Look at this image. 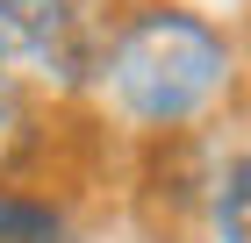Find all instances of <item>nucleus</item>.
<instances>
[{
    "label": "nucleus",
    "instance_id": "obj_3",
    "mask_svg": "<svg viewBox=\"0 0 251 243\" xmlns=\"http://www.w3.org/2000/svg\"><path fill=\"white\" fill-rule=\"evenodd\" d=\"M215 215H223V236H230V243H251V157L223 172V186H215Z\"/></svg>",
    "mask_w": 251,
    "mask_h": 243
},
{
    "label": "nucleus",
    "instance_id": "obj_5",
    "mask_svg": "<svg viewBox=\"0 0 251 243\" xmlns=\"http://www.w3.org/2000/svg\"><path fill=\"white\" fill-rule=\"evenodd\" d=\"M7 57V50H0ZM15 114H22V93H15V79H7V65H0V136L15 129Z\"/></svg>",
    "mask_w": 251,
    "mask_h": 243
},
{
    "label": "nucleus",
    "instance_id": "obj_1",
    "mask_svg": "<svg viewBox=\"0 0 251 243\" xmlns=\"http://www.w3.org/2000/svg\"><path fill=\"white\" fill-rule=\"evenodd\" d=\"M223 72H230L223 36H215L208 22L179 15V7L129 15L115 36H108V57H100L108 93H115L122 114H136V122H187V114L223 86Z\"/></svg>",
    "mask_w": 251,
    "mask_h": 243
},
{
    "label": "nucleus",
    "instance_id": "obj_2",
    "mask_svg": "<svg viewBox=\"0 0 251 243\" xmlns=\"http://www.w3.org/2000/svg\"><path fill=\"white\" fill-rule=\"evenodd\" d=\"M0 50H29L50 72L86 79L108 57V29L94 0H0Z\"/></svg>",
    "mask_w": 251,
    "mask_h": 243
},
{
    "label": "nucleus",
    "instance_id": "obj_4",
    "mask_svg": "<svg viewBox=\"0 0 251 243\" xmlns=\"http://www.w3.org/2000/svg\"><path fill=\"white\" fill-rule=\"evenodd\" d=\"M0 243H58V215L0 193Z\"/></svg>",
    "mask_w": 251,
    "mask_h": 243
}]
</instances>
